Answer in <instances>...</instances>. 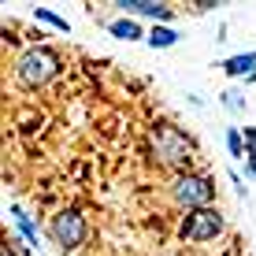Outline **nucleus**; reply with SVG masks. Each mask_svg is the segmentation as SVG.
I'll return each mask as SVG.
<instances>
[{"label":"nucleus","instance_id":"f257e3e1","mask_svg":"<svg viewBox=\"0 0 256 256\" xmlns=\"http://www.w3.org/2000/svg\"><path fill=\"white\" fill-rule=\"evenodd\" d=\"M0 156L56 256H252L208 145L160 86L19 15L0 26Z\"/></svg>","mask_w":256,"mask_h":256},{"label":"nucleus","instance_id":"f03ea898","mask_svg":"<svg viewBox=\"0 0 256 256\" xmlns=\"http://www.w3.org/2000/svg\"><path fill=\"white\" fill-rule=\"evenodd\" d=\"M119 15H130V19H138V15H145V19H156L160 26L174 22L178 15H186V4H167V0H116Z\"/></svg>","mask_w":256,"mask_h":256},{"label":"nucleus","instance_id":"7ed1b4c3","mask_svg":"<svg viewBox=\"0 0 256 256\" xmlns=\"http://www.w3.org/2000/svg\"><path fill=\"white\" fill-rule=\"evenodd\" d=\"M30 242H22L19 230H12V226L4 223V234H0V256H30Z\"/></svg>","mask_w":256,"mask_h":256},{"label":"nucleus","instance_id":"20e7f679","mask_svg":"<svg viewBox=\"0 0 256 256\" xmlns=\"http://www.w3.org/2000/svg\"><path fill=\"white\" fill-rule=\"evenodd\" d=\"M256 70V52H242V56H230L223 64V74L226 78H249Z\"/></svg>","mask_w":256,"mask_h":256},{"label":"nucleus","instance_id":"39448f33","mask_svg":"<svg viewBox=\"0 0 256 256\" xmlns=\"http://www.w3.org/2000/svg\"><path fill=\"white\" fill-rule=\"evenodd\" d=\"M148 48H174L178 45V30H171V26H160L152 22V30H148Z\"/></svg>","mask_w":256,"mask_h":256},{"label":"nucleus","instance_id":"423d86ee","mask_svg":"<svg viewBox=\"0 0 256 256\" xmlns=\"http://www.w3.org/2000/svg\"><path fill=\"white\" fill-rule=\"evenodd\" d=\"M34 19H38V22H45V26H48L52 34H60V38H67V34H70L67 19H60L56 12H48V8H38V12H34Z\"/></svg>","mask_w":256,"mask_h":256},{"label":"nucleus","instance_id":"0eeeda50","mask_svg":"<svg viewBox=\"0 0 256 256\" xmlns=\"http://www.w3.org/2000/svg\"><path fill=\"white\" fill-rule=\"evenodd\" d=\"M242 138H245V167L256 174V126H242Z\"/></svg>","mask_w":256,"mask_h":256},{"label":"nucleus","instance_id":"6e6552de","mask_svg":"<svg viewBox=\"0 0 256 256\" xmlns=\"http://www.w3.org/2000/svg\"><path fill=\"white\" fill-rule=\"evenodd\" d=\"M226 148H230L234 160H245V141H242V130H238V126L226 130Z\"/></svg>","mask_w":256,"mask_h":256}]
</instances>
